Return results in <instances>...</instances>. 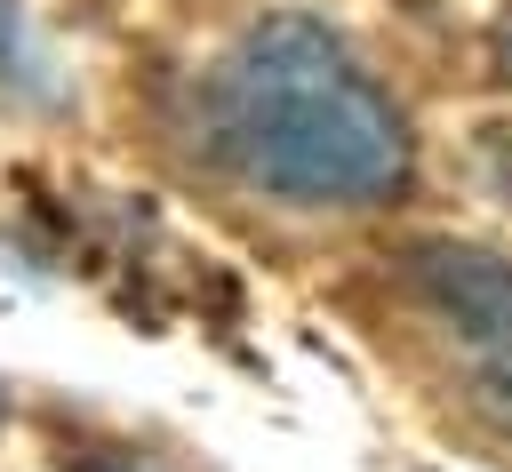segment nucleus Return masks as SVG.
<instances>
[{"label": "nucleus", "mask_w": 512, "mask_h": 472, "mask_svg": "<svg viewBox=\"0 0 512 472\" xmlns=\"http://www.w3.org/2000/svg\"><path fill=\"white\" fill-rule=\"evenodd\" d=\"M224 168L288 208H376L408 184V120L312 16L248 24L208 72Z\"/></svg>", "instance_id": "1"}, {"label": "nucleus", "mask_w": 512, "mask_h": 472, "mask_svg": "<svg viewBox=\"0 0 512 472\" xmlns=\"http://www.w3.org/2000/svg\"><path fill=\"white\" fill-rule=\"evenodd\" d=\"M408 280H416L424 312L448 328V344L464 352L472 384L512 416V264L488 248L432 240V248H416Z\"/></svg>", "instance_id": "2"}, {"label": "nucleus", "mask_w": 512, "mask_h": 472, "mask_svg": "<svg viewBox=\"0 0 512 472\" xmlns=\"http://www.w3.org/2000/svg\"><path fill=\"white\" fill-rule=\"evenodd\" d=\"M32 72H40V56L24 48V16H16V0H0V80L32 88Z\"/></svg>", "instance_id": "3"}, {"label": "nucleus", "mask_w": 512, "mask_h": 472, "mask_svg": "<svg viewBox=\"0 0 512 472\" xmlns=\"http://www.w3.org/2000/svg\"><path fill=\"white\" fill-rule=\"evenodd\" d=\"M80 472H152V464H128V456H88Z\"/></svg>", "instance_id": "4"}, {"label": "nucleus", "mask_w": 512, "mask_h": 472, "mask_svg": "<svg viewBox=\"0 0 512 472\" xmlns=\"http://www.w3.org/2000/svg\"><path fill=\"white\" fill-rule=\"evenodd\" d=\"M496 56H504V72H512V16H504V32H496Z\"/></svg>", "instance_id": "5"}]
</instances>
